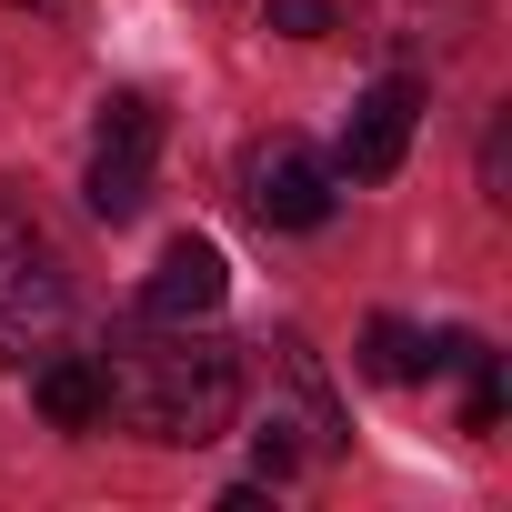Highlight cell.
Instances as JSON below:
<instances>
[{"instance_id": "cell-1", "label": "cell", "mask_w": 512, "mask_h": 512, "mask_svg": "<svg viewBox=\"0 0 512 512\" xmlns=\"http://www.w3.org/2000/svg\"><path fill=\"white\" fill-rule=\"evenodd\" d=\"M101 382L141 442H181V452L221 442L241 412V362L221 342H191V322H151V312H141V332H111Z\"/></svg>"}, {"instance_id": "cell-2", "label": "cell", "mask_w": 512, "mask_h": 512, "mask_svg": "<svg viewBox=\"0 0 512 512\" xmlns=\"http://www.w3.org/2000/svg\"><path fill=\"white\" fill-rule=\"evenodd\" d=\"M61 322H71V282H61V262H51V241H41L31 221L0 211V362L51 352Z\"/></svg>"}, {"instance_id": "cell-3", "label": "cell", "mask_w": 512, "mask_h": 512, "mask_svg": "<svg viewBox=\"0 0 512 512\" xmlns=\"http://www.w3.org/2000/svg\"><path fill=\"white\" fill-rule=\"evenodd\" d=\"M332 191H342V171L302 131H262V141L241 151V201L262 211L272 231H322L332 221Z\"/></svg>"}, {"instance_id": "cell-4", "label": "cell", "mask_w": 512, "mask_h": 512, "mask_svg": "<svg viewBox=\"0 0 512 512\" xmlns=\"http://www.w3.org/2000/svg\"><path fill=\"white\" fill-rule=\"evenodd\" d=\"M151 161H161V101H151V91H111V101H101V141H91L81 201H91L101 221H131V211L151 201Z\"/></svg>"}, {"instance_id": "cell-5", "label": "cell", "mask_w": 512, "mask_h": 512, "mask_svg": "<svg viewBox=\"0 0 512 512\" xmlns=\"http://www.w3.org/2000/svg\"><path fill=\"white\" fill-rule=\"evenodd\" d=\"M412 121H422V81H412V71L372 81V91L352 101V121H342L332 171H342V181H392V171H402V151H412Z\"/></svg>"}, {"instance_id": "cell-6", "label": "cell", "mask_w": 512, "mask_h": 512, "mask_svg": "<svg viewBox=\"0 0 512 512\" xmlns=\"http://www.w3.org/2000/svg\"><path fill=\"white\" fill-rule=\"evenodd\" d=\"M221 302H231V262H221V241H201V231H181L161 251V272L141 282V312L151 322H211Z\"/></svg>"}, {"instance_id": "cell-7", "label": "cell", "mask_w": 512, "mask_h": 512, "mask_svg": "<svg viewBox=\"0 0 512 512\" xmlns=\"http://www.w3.org/2000/svg\"><path fill=\"white\" fill-rule=\"evenodd\" d=\"M272 382H282V402H262V422H282V432H302V452H332L342 442V402H332V382H322V362H312V342H272Z\"/></svg>"}, {"instance_id": "cell-8", "label": "cell", "mask_w": 512, "mask_h": 512, "mask_svg": "<svg viewBox=\"0 0 512 512\" xmlns=\"http://www.w3.org/2000/svg\"><path fill=\"white\" fill-rule=\"evenodd\" d=\"M31 402H41L61 432H91V422H111V382H101V352H51V362H41V382H31Z\"/></svg>"}, {"instance_id": "cell-9", "label": "cell", "mask_w": 512, "mask_h": 512, "mask_svg": "<svg viewBox=\"0 0 512 512\" xmlns=\"http://www.w3.org/2000/svg\"><path fill=\"white\" fill-rule=\"evenodd\" d=\"M362 372H372V382H422V332L382 312V322L362 332Z\"/></svg>"}, {"instance_id": "cell-10", "label": "cell", "mask_w": 512, "mask_h": 512, "mask_svg": "<svg viewBox=\"0 0 512 512\" xmlns=\"http://www.w3.org/2000/svg\"><path fill=\"white\" fill-rule=\"evenodd\" d=\"M282 41H332L342 31V11H332V0H272V11H262Z\"/></svg>"}, {"instance_id": "cell-11", "label": "cell", "mask_w": 512, "mask_h": 512, "mask_svg": "<svg viewBox=\"0 0 512 512\" xmlns=\"http://www.w3.org/2000/svg\"><path fill=\"white\" fill-rule=\"evenodd\" d=\"M502 422V372H492V352L472 362V402H462V432H492Z\"/></svg>"}]
</instances>
